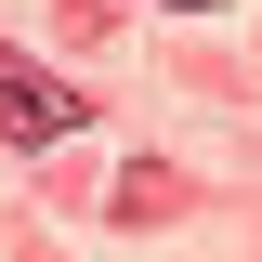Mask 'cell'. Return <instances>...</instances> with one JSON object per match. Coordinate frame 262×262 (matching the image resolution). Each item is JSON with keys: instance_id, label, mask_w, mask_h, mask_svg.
<instances>
[{"instance_id": "1", "label": "cell", "mask_w": 262, "mask_h": 262, "mask_svg": "<svg viewBox=\"0 0 262 262\" xmlns=\"http://www.w3.org/2000/svg\"><path fill=\"white\" fill-rule=\"evenodd\" d=\"M66 131H92V105L66 92L53 66H27L13 39H0V144H13V158H53Z\"/></svg>"}, {"instance_id": "2", "label": "cell", "mask_w": 262, "mask_h": 262, "mask_svg": "<svg viewBox=\"0 0 262 262\" xmlns=\"http://www.w3.org/2000/svg\"><path fill=\"white\" fill-rule=\"evenodd\" d=\"M158 210H184V184H170V170L144 158V170H131V184H118V223H158Z\"/></svg>"}, {"instance_id": "3", "label": "cell", "mask_w": 262, "mask_h": 262, "mask_svg": "<svg viewBox=\"0 0 262 262\" xmlns=\"http://www.w3.org/2000/svg\"><path fill=\"white\" fill-rule=\"evenodd\" d=\"M170 13H223V0H170Z\"/></svg>"}]
</instances>
